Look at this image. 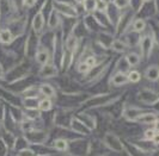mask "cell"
Instances as JSON below:
<instances>
[{"label":"cell","mask_w":159,"mask_h":156,"mask_svg":"<svg viewBox=\"0 0 159 156\" xmlns=\"http://www.w3.org/2000/svg\"><path fill=\"white\" fill-rule=\"evenodd\" d=\"M54 8H55L56 12L59 13H62L66 17H77V10L75 7L71 5V2L68 1H60V0H54L53 2Z\"/></svg>","instance_id":"obj_1"},{"label":"cell","mask_w":159,"mask_h":156,"mask_svg":"<svg viewBox=\"0 0 159 156\" xmlns=\"http://www.w3.org/2000/svg\"><path fill=\"white\" fill-rule=\"evenodd\" d=\"M140 50L143 57H148L152 51V38L151 36H145L140 38Z\"/></svg>","instance_id":"obj_2"},{"label":"cell","mask_w":159,"mask_h":156,"mask_svg":"<svg viewBox=\"0 0 159 156\" xmlns=\"http://www.w3.org/2000/svg\"><path fill=\"white\" fill-rule=\"evenodd\" d=\"M43 26H44V17L42 13V10H40L32 19V29L36 33H40L43 30Z\"/></svg>","instance_id":"obj_3"},{"label":"cell","mask_w":159,"mask_h":156,"mask_svg":"<svg viewBox=\"0 0 159 156\" xmlns=\"http://www.w3.org/2000/svg\"><path fill=\"white\" fill-rule=\"evenodd\" d=\"M56 67L54 64H44L40 70L41 78H53L56 75Z\"/></svg>","instance_id":"obj_4"},{"label":"cell","mask_w":159,"mask_h":156,"mask_svg":"<svg viewBox=\"0 0 159 156\" xmlns=\"http://www.w3.org/2000/svg\"><path fill=\"white\" fill-rule=\"evenodd\" d=\"M128 82V78L126 74L123 73H116L110 80V84L112 86H122V85H126Z\"/></svg>","instance_id":"obj_5"},{"label":"cell","mask_w":159,"mask_h":156,"mask_svg":"<svg viewBox=\"0 0 159 156\" xmlns=\"http://www.w3.org/2000/svg\"><path fill=\"white\" fill-rule=\"evenodd\" d=\"M49 57H50V55H49L48 49H46V48H42V49H40V50L36 53V61H37V63L42 64V66L47 64Z\"/></svg>","instance_id":"obj_6"},{"label":"cell","mask_w":159,"mask_h":156,"mask_svg":"<svg viewBox=\"0 0 159 156\" xmlns=\"http://www.w3.org/2000/svg\"><path fill=\"white\" fill-rule=\"evenodd\" d=\"M146 78L151 81H157L159 79V67L158 66H150L147 69H146V73H145Z\"/></svg>","instance_id":"obj_7"},{"label":"cell","mask_w":159,"mask_h":156,"mask_svg":"<svg viewBox=\"0 0 159 156\" xmlns=\"http://www.w3.org/2000/svg\"><path fill=\"white\" fill-rule=\"evenodd\" d=\"M66 49H67V51H71V53H73V51H75V49H77V47H78V38L74 36V33H71L68 37H67V39H66Z\"/></svg>","instance_id":"obj_8"},{"label":"cell","mask_w":159,"mask_h":156,"mask_svg":"<svg viewBox=\"0 0 159 156\" xmlns=\"http://www.w3.org/2000/svg\"><path fill=\"white\" fill-rule=\"evenodd\" d=\"M13 35H12V32L11 30H8V29H2L1 31H0V42L2 43V44H8V43H11L12 41H13Z\"/></svg>","instance_id":"obj_9"},{"label":"cell","mask_w":159,"mask_h":156,"mask_svg":"<svg viewBox=\"0 0 159 156\" xmlns=\"http://www.w3.org/2000/svg\"><path fill=\"white\" fill-rule=\"evenodd\" d=\"M110 47H111V49H114L115 51H117V53H125L128 48L127 44H126L125 42L120 41V39H114V41H111Z\"/></svg>","instance_id":"obj_10"},{"label":"cell","mask_w":159,"mask_h":156,"mask_svg":"<svg viewBox=\"0 0 159 156\" xmlns=\"http://www.w3.org/2000/svg\"><path fill=\"white\" fill-rule=\"evenodd\" d=\"M40 93H42L46 98H53L55 95V89L54 87L48 85V84H43L40 87Z\"/></svg>","instance_id":"obj_11"},{"label":"cell","mask_w":159,"mask_h":156,"mask_svg":"<svg viewBox=\"0 0 159 156\" xmlns=\"http://www.w3.org/2000/svg\"><path fill=\"white\" fill-rule=\"evenodd\" d=\"M146 20L143 19V18H136L133 22V31L134 32H143L145 29H146Z\"/></svg>","instance_id":"obj_12"},{"label":"cell","mask_w":159,"mask_h":156,"mask_svg":"<svg viewBox=\"0 0 159 156\" xmlns=\"http://www.w3.org/2000/svg\"><path fill=\"white\" fill-rule=\"evenodd\" d=\"M156 119H157V117L154 113H146V115H140L138 117V122L143 123V124H151V123L156 122Z\"/></svg>","instance_id":"obj_13"},{"label":"cell","mask_w":159,"mask_h":156,"mask_svg":"<svg viewBox=\"0 0 159 156\" xmlns=\"http://www.w3.org/2000/svg\"><path fill=\"white\" fill-rule=\"evenodd\" d=\"M126 61L130 67H134V66H138L140 63V56L136 53H129L126 56Z\"/></svg>","instance_id":"obj_14"},{"label":"cell","mask_w":159,"mask_h":156,"mask_svg":"<svg viewBox=\"0 0 159 156\" xmlns=\"http://www.w3.org/2000/svg\"><path fill=\"white\" fill-rule=\"evenodd\" d=\"M83 10L88 13H93L96 11V0H84V2L81 4Z\"/></svg>","instance_id":"obj_15"},{"label":"cell","mask_w":159,"mask_h":156,"mask_svg":"<svg viewBox=\"0 0 159 156\" xmlns=\"http://www.w3.org/2000/svg\"><path fill=\"white\" fill-rule=\"evenodd\" d=\"M108 7H109V1H107V0H96V11L104 13V12L108 11Z\"/></svg>","instance_id":"obj_16"},{"label":"cell","mask_w":159,"mask_h":156,"mask_svg":"<svg viewBox=\"0 0 159 156\" xmlns=\"http://www.w3.org/2000/svg\"><path fill=\"white\" fill-rule=\"evenodd\" d=\"M40 93V89L35 88V87H29L25 91H23V95L25 98H37V95Z\"/></svg>","instance_id":"obj_17"},{"label":"cell","mask_w":159,"mask_h":156,"mask_svg":"<svg viewBox=\"0 0 159 156\" xmlns=\"http://www.w3.org/2000/svg\"><path fill=\"white\" fill-rule=\"evenodd\" d=\"M127 78H128V81H129V82L136 84V82H139V81H140V79H141V74H140L138 70H130V72L128 73Z\"/></svg>","instance_id":"obj_18"},{"label":"cell","mask_w":159,"mask_h":156,"mask_svg":"<svg viewBox=\"0 0 159 156\" xmlns=\"http://www.w3.org/2000/svg\"><path fill=\"white\" fill-rule=\"evenodd\" d=\"M37 107H39L41 111H49V110L52 109V102H50V98H44V99H42V100L39 102Z\"/></svg>","instance_id":"obj_19"},{"label":"cell","mask_w":159,"mask_h":156,"mask_svg":"<svg viewBox=\"0 0 159 156\" xmlns=\"http://www.w3.org/2000/svg\"><path fill=\"white\" fill-rule=\"evenodd\" d=\"M59 20H60V19H59V17H57V12L53 10V12H52V15H50V18H49V23H48L49 28H50V29L56 28L57 24H59Z\"/></svg>","instance_id":"obj_20"},{"label":"cell","mask_w":159,"mask_h":156,"mask_svg":"<svg viewBox=\"0 0 159 156\" xmlns=\"http://www.w3.org/2000/svg\"><path fill=\"white\" fill-rule=\"evenodd\" d=\"M112 2H114V5L119 8V10H121V11L125 10V8H127L128 6L130 5V0H114Z\"/></svg>","instance_id":"obj_21"},{"label":"cell","mask_w":159,"mask_h":156,"mask_svg":"<svg viewBox=\"0 0 159 156\" xmlns=\"http://www.w3.org/2000/svg\"><path fill=\"white\" fill-rule=\"evenodd\" d=\"M54 147L57 150H65V149H67V142L65 140H56L54 142Z\"/></svg>","instance_id":"obj_22"},{"label":"cell","mask_w":159,"mask_h":156,"mask_svg":"<svg viewBox=\"0 0 159 156\" xmlns=\"http://www.w3.org/2000/svg\"><path fill=\"white\" fill-rule=\"evenodd\" d=\"M77 70H78L79 73H81V74H88L89 72L91 70V68H90L88 64L85 63V61H84V62H80L79 64H78V68H77Z\"/></svg>","instance_id":"obj_23"},{"label":"cell","mask_w":159,"mask_h":156,"mask_svg":"<svg viewBox=\"0 0 159 156\" xmlns=\"http://www.w3.org/2000/svg\"><path fill=\"white\" fill-rule=\"evenodd\" d=\"M85 63L88 64L89 67L92 69L93 67H96V64H97V60H96V56H88L86 58H85Z\"/></svg>","instance_id":"obj_24"},{"label":"cell","mask_w":159,"mask_h":156,"mask_svg":"<svg viewBox=\"0 0 159 156\" xmlns=\"http://www.w3.org/2000/svg\"><path fill=\"white\" fill-rule=\"evenodd\" d=\"M157 133V131L154 130V129H150V130H147L146 132H145V138L148 141H151L153 137H154V135Z\"/></svg>","instance_id":"obj_25"},{"label":"cell","mask_w":159,"mask_h":156,"mask_svg":"<svg viewBox=\"0 0 159 156\" xmlns=\"http://www.w3.org/2000/svg\"><path fill=\"white\" fill-rule=\"evenodd\" d=\"M36 1L37 0H23V6H25V7L28 8H31L32 6H35Z\"/></svg>","instance_id":"obj_26"},{"label":"cell","mask_w":159,"mask_h":156,"mask_svg":"<svg viewBox=\"0 0 159 156\" xmlns=\"http://www.w3.org/2000/svg\"><path fill=\"white\" fill-rule=\"evenodd\" d=\"M18 156H34V153H32L31 150H26V149H24V150H22V151H19Z\"/></svg>","instance_id":"obj_27"},{"label":"cell","mask_w":159,"mask_h":156,"mask_svg":"<svg viewBox=\"0 0 159 156\" xmlns=\"http://www.w3.org/2000/svg\"><path fill=\"white\" fill-rule=\"evenodd\" d=\"M152 141H153V143H154V144H159V132L154 135V137L152 138Z\"/></svg>","instance_id":"obj_28"},{"label":"cell","mask_w":159,"mask_h":156,"mask_svg":"<svg viewBox=\"0 0 159 156\" xmlns=\"http://www.w3.org/2000/svg\"><path fill=\"white\" fill-rule=\"evenodd\" d=\"M154 130L159 132V119H156V122H154Z\"/></svg>","instance_id":"obj_29"},{"label":"cell","mask_w":159,"mask_h":156,"mask_svg":"<svg viewBox=\"0 0 159 156\" xmlns=\"http://www.w3.org/2000/svg\"><path fill=\"white\" fill-rule=\"evenodd\" d=\"M2 76H4V68H2V66L0 63V79H2Z\"/></svg>","instance_id":"obj_30"},{"label":"cell","mask_w":159,"mask_h":156,"mask_svg":"<svg viewBox=\"0 0 159 156\" xmlns=\"http://www.w3.org/2000/svg\"><path fill=\"white\" fill-rule=\"evenodd\" d=\"M74 1H75L77 4H83V2H84V0H74Z\"/></svg>","instance_id":"obj_31"},{"label":"cell","mask_w":159,"mask_h":156,"mask_svg":"<svg viewBox=\"0 0 159 156\" xmlns=\"http://www.w3.org/2000/svg\"><path fill=\"white\" fill-rule=\"evenodd\" d=\"M141 1H143V2H151L152 0H141Z\"/></svg>","instance_id":"obj_32"}]
</instances>
